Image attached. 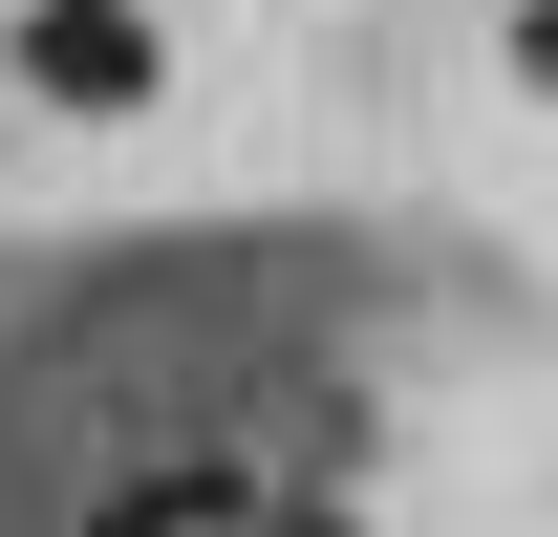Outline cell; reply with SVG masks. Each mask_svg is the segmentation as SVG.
Instances as JSON below:
<instances>
[{"label":"cell","instance_id":"1","mask_svg":"<svg viewBox=\"0 0 558 537\" xmlns=\"http://www.w3.org/2000/svg\"><path fill=\"white\" fill-rule=\"evenodd\" d=\"M22 86H44V108H130V86H150V22H130V0H44V22H22Z\"/></svg>","mask_w":558,"mask_h":537},{"label":"cell","instance_id":"2","mask_svg":"<svg viewBox=\"0 0 558 537\" xmlns=\"http://www.w3.org/2000/svg\"><path fill=\"white\" fill-rule=\"evenodd\" d=\"M194 516H236V473H150V494H108L86 537H194Z\"/></svg>","mask_w":558,"mask_h":537},{"label":"cell","instance_id":"3","mask_svg":"<svg viewBox=\"0 0 558 537\" xmlns=\"http://www.w3.org/2000/svg\"><path fill=\"white\" fill-rule=\"evenodd\" d=\"M537 86H558V0H537Z\"/></svg>","mask_w":558,"mask_h":537}]
</instances>
